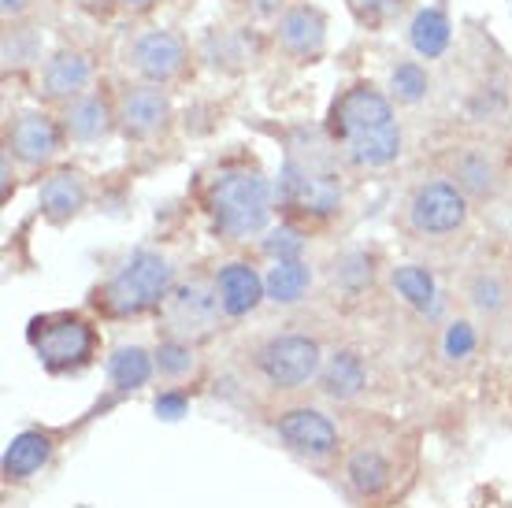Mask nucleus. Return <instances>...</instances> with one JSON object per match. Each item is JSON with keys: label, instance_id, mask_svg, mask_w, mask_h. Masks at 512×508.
Masks as SVG:
<instances>
[{"label": "nucleus", "instance_id": "14", "mask_svg": "<svg viewBox=\"0 0 512 508\" xmlns=\"http://www.w3.org/2000/svg\"><path fill=\"white\" fill-rule=\"evenodd\" d=\"M164 316H167V327H171V338L197 342V338L212 334L216 331L219 316H223L216 286H212V290H205V286H182V290H171Z\"/></svg>", "mask_w": 512, "mask_h": 508}, {"label": "nucleus", "instance_id": "22", "mask_svg": "<svg viewBox=\"0 0 512 508\" xmlns=\"http://www.w3.org/2000/svg\"><path fill=\"white\" fill-rule=\"evenodd\" d=\"M308 286H312V267L301 260H271L268 275H264V290H268V301L275 305H297L305 301Z\"/></svg>", "mask_w": 512, "mask_h": 508}, {"label": "nucleus", "instance_id": "24", "mask_svg": "<svg viewBox=\"0 0 512 508\" xmlns=\"http://www.w3.org/2000/svg\"><path fill=\"white\" fill-rule=\"evenodd\" d=\"M409 41L423 60H438V56L449 49V41H453L449 15L442 12V8H423V12H416L412 30H409Z\"/></svg>", "mask_w": 512, "mask_h": 508}, {"label": "nucleus", "instance_id": "31", "mask_svg": "<svg viewBox=\"0 0 512 508\" xmlns=\"http://www.w3.org/2000/svg\"><path fill=\"white\" fill-rule=\"evenodd\" d=\"M472 353H475V327L472 323H453L446 331V356L464 360V356Z\"/></svg>", "mask_w": 512, "mask_h": 508}, {"label": "nucleus", "instance_id": "2", "mask_svg": "<svg viewBox=\"0 0 512 508\" xmlns=\"http://www.w3.org/2000/svg\"><path fill=\"white\" fill-rule=\"evenodd\" d=\"M275 186L253 167H227L208 186V212L227 242H245L268 230Z\"/></svg>", "mask_w": 512, "mask_h": 508}, {"label": "nucleus", "instance_id": "20", "mask_svg": "<svg viewBox=\"0 0 512 508\" xmlns=\"http://www.w3.org/2000/svg\"><path fill=\"white\" fill-rule=\"evenodd\" d=\"M346 483L353 486L360 497H379L386 486L394 483V468H390V460H386L379 449L360 445L346 460Z\"/></svg>", "mask_w": 512, "mask_h": 508}, {"label": "nucleus", "instance_id": "1", "mask_svg": "<svg viewBox=\"0 0 512 508\" xmlns=\"http://www.w3.org/2000/svg\"><path fill=\"white\" fill-rule=\"evenodd\" d=\"M327 130L349 164L368 167V171H383L394 164L405 141L394 112V97H386L372 82H357L334 97L327 112Z\"/></svg>", "mask_w": 512, "mask_h": 508}, {"label": "nucleus", "instance_id": "17", "mask_svg": "<svg viewBox=\"0 0 512 508\" xmlns=\"http://www.w3.org/2000/svg\"><path fill=\"white\" fill-rule=\"evenodd\" d=\"M86 201H90V186H86V178L78 175V171H52L38 186L41 216L56 223V227L71 223L86 208Z\"/></svg>", "mask_w": 512, "mask_h": 508}, {"label": "nucleus", "instance_id": "27", "mask_svg": "<svg viewBox=\"0 0 512 508\" xmlns=\"http://www.w3.org/2000/svg\"><path fill=\"white\" fill-rule=\"evenodd\" d=\"M431 93V75L416 60H405L390 71V97L397 104H420Z\"/></svg>", "mask_w": 512, "mask_h": 508}, {"label": "nucleus", "instance_id": "3", "mask_svg": "<svg viewBox=\"0 0 512 508\" xmlns=\"http://www.w3.org/2000/svg\"><path fill=\"white\" fill-rule=\"evenodd\" d=\"M175 290V267L153 249H138L116 267V275L97 290V305L108 316H145L164 308Z\"/></svg>", "mask_w": 512, "mask_h": 508}, {"label": "nucleus", "instance_id": "18", "mask_svg": "<svg viewBox=\"0 0 512 508\" xmlns=\"http://www.w3.org/2000/svg\"><path fill=\"white\" fill-rule=\"evenodd\" d=\"M320 390L334 401H353L368 390V368L357 349H334L320 368Z\"/></svg>", "mask_w": 512, "mask_h": 508}, {"label": "nucleus", "instance_id": "6", "mask_svg": "<svg viewBox=\"0 0 512 508\" xmlns=\"http://www.w3.org/2000/svg\"><path fill=\"white\" fill-rule=\"evenodd\" d=\"M275 201L290 212H305V216H331L342 208V182L331 167H320L312 160H297L290 156L275 186Z\"/></svg>", "mask_w": 512, "mask_h": 508}, {"label": "nucleus", "instance_id": "30", "mask_svg": "<svg viewBox=\"0 0 512 508\" xmlns=\"http://www.w3.org/2000/svg\"><path fill=\"white\" fill-rule=\"evenodd\" d=\"M349 12L357 15L364 26H383L390 23L401 8H405V0H346Z\"/></svg>", "mask_w": 512, "mask_h": 508}, {"label": "nucleus", "instance_id": "25", "mask_svg": "<svg viewBox=\"0 0 512 508\" xmlns=\"http://www.w3.org/2000/svg\"><path fill=\"white\" fill-rule=\"evenodd\" d=\"M390 282H394L397 297L409 308H416V312H435L438 308V286H435V275H431L427 267L401 264V267H394Z\"/></svg>", "mask_w": 512, "mask_h": 508}, {"label": "nucleus", "instance_id": "34", "mask_svg": "<svg viewBox=\"0 0 512 508\" xmlns=\"http://www.w3.org/2000/svg\"><path fill=\"white\" fill-rule=\"evenodd\" d=\"M156 4H160V0H119V8L130 15H149Z\"/></svg>", "mask_w": 512, "mask_h": 508}, {"label": "nucleus", "instance_id": "21", "mask_svg": "<svg viewBox=\"0 0 512 508\" xmlns=\"http://www.w3.org/2000/svg\"><path fill=\"white\" fill-rule=\"evenodd\" d=\"M52 457V438L41 431H23L15 434L12 445L4 449V475L15 479V483H23L30 475H38Z\"/></svg>", "mask_w": 512, "mask_h": 508}, {"label": "nucleus", "instance_id": "13", "mask_svg": "<svg viewBox=\"0 0 512 508\" xmlns=\"http://www.w3.org/2000/svg\"><path fill=\"white\" fill-rule=\"evenodd\" d=\"M275 45L297 64H312L327 49V15L316 4H290L275 19Z\"/></svg>", "mask_w": 512, "mask_h": 508}, {"label": "nucleus", "instance_id": "32", "mask_svg": "<svg viewBox=\"0 0 512 508\" xmlns=\"http://www.w3.org/2000/svg\"><path fill=\"white\" fill-rule=\"evenodd\" d=\"M30 8H34V0H0V12H4V19H8V23L23 19Z\"/></svg>", "mask_w": 512, "mask_h": 508}, {"label": "nucleus", "instance_id": "12", "mask_svg": "<svg viewBox=\"0 0 512 508\" xmlns=\"http://www.w3.org/2000/svg\"><path fill=\"white\" fill-rule=\"evenodd\" d=\"M93 89V60L82 49H56L41 64L38 75V93L41 101L52 108H64L75 97L90 93Z\"/></svg>", "mask_w": 512, "mask_h": 508}, {"label": "nucleus", "instance_id": "23", "mask_svg": "<svg viewBox=\"0 0 512 508\" xmlns=\"http://www.w3.org/2000/svg\"><path fill=\"white\" fill-rule=\"evenodd\" d=\"M156 360L149 349L141 345H119L116 353L108 356V379L116 390H141L145 382L153 379Z\"/></svg>", "mask_w": 512, "mask_h": 508}, {"label": "nucleus", "instance_id": "33", "mask_svg": "<svg viewBox=\"0 0 512 508\" xmlns=\"http://www.w3.org/2000/svg\"><path fill=\"white\" fill-rule=\"evenodd\" d=\"M75 4L90 15H108L112 8H119V0H75Z\"/></svg>", "mask_w": 512, "mask_h": 508}, {"label": "nucleus", "instance_id": "28", "mask_svg": "<svg viewBox=\"0 0 512 508\" xmlns=\"http://www.w3.org/2000/svg\"><path fill=\"white\" fill-rule=\"evenodd\" d=\"M156 371L164 375V379L179 382L186 379L193 368H197V353H193V342H182V338H167V342L156 345Z\"/></svg>", "mask_w": 512, "mask_h": 508}, {"label": "nucleus", "instance_id": "26", "mask_svg": "<svg viewBox=\"0 0 512 508\" xmlns=\"http://www.w3.org/2000/svg\"><path fill=\"white\" fill-rule=\"evenodd\" d=\"M468 301H472L483 316H498V312L509 308V282L501 279L498 271L483 267V271H475L472 282H468Z\"/></svg>", "mask_w": 512, "mask_h": 508}, {"label": "nucleus", "instance_id": "15", "mask_svg": "<svg viewBox=\"0 0 512 508\" xmlns=\"http://www.w3.org/2000/svg\"><path fill=\"white\" fill-rule=\"evenodd\" d=\"M60 123H64L67 141H75V145H97L112 130H119L116 97L104 93L101 86H93L90 93H82V97H75L71 104L60 108Z\"/></svg>", "mask_w": 512, "mask_h": 508}, {"label": "nucleus", "instance_id": "16", "mask_svg": "<svg viewBox=\"0 0 512 508\" xmlns=\"http://www.w3.org/2000/svg\"><path fill=\"white\" fill-rule=\"evenodd\" d=\"M212 286H216L219 308H223V316L227 319L249 316V312L260 308V301H268L264 275H260L253 264H245V260H231V264L219 267Z\"/></svg>", "mask_w": 512, "mask_h": 508}, {"label": "nucleus", "instance_id": "8", "mask_svg": "<svg viewBox=\"0 0 512 508\" xmlns=\"http://www.w3.org/2000/svg\"><path fill=\"white\" fill-rule=\"evenodd\" d=\"M116 119L119 134L127 141H156L167 134L175 119V101L167 86L156 82H130L116 93Z\"/></svg>", "mask_w": 512, "mask_h": 508}, {"label": "nucleus", "instance_id": "11", "mask_svg": "<svg viewBox=\"0 0 512 508\" xmlns=\"http://www.w3.org/2000/svg\"><path fill=\"white\" fill-rule=\"evenodd\" d=\"M275 431L290 453L305 460H327L338 453V427L320 408H286L275 420Z\"/></svg>", "mask_w": 512, "mask_h": 508}, {"label": "nucleus", "instance_id": "29", "mask_svg": "<svg viewBox=\"0 0 512 508\" xmlns=\"http://www.w3.org/2000/svg\"><path fill=\"white\" fill-rule=\"evenodd\" d=\"M260 249L268 260H301L305 256V238L297 234L294 227H271L264 230V238H260Z\"/></svg>", "mask_w": 512, "mask_h": 508}, {"label": "nucleus", "instance_id": "4", "mask_svg": "<svg viewBox=\"0 0 512 508\" xmlns=\"http://www.w3.org/2000/svg\"><path fill=\"white\" fill-rule=\"evenodd\" d=\"M30 345L49 371H78L90 364L97 334L82 316L56 312V316H41L30 323Z\"/></svg>", "mask_w": 512, "mask_h": 508}, {"label": "nucleus", "instance_id": "9", "mask_svg": "<svg viewBox=\"0 0 512 508\" xmlns=\"http://www.w3.org/2000/svg\"><path fill=\"white\" fill-rule=\"evenodd\" d=\"M468 193L449 182V178H435L416 186L409 201V227L423 238H442V234H457L468 223Z\"/></svg>", "mask_w": 512, "mask_h": 508}, {"label": "nucleus", "instance_id": "10", "mask_svg": "<svg viewBox=\"0 0 512 508\" xmlns=\"http://www.w3.org/2000/svg\"><path fill=\"white\" fill-rule=\"evenodd\" d=\"M64 141L67 134L60 112H49V108H26L4 130V149L23 167H49L60 156Z\"/></svg>", "mask_w": 512, "mask_h": 508}, {"label": "nucleus", "instance_id": "7", "mask_svg": "<svg viewBox=\"0 0 512 508\" xmlns=\"http://www.w3.org/2000/svg\"><path fill=\"white\" fill-rule=\"evenodd\" d=\"M123 64L138 75V82H156V86H171L186 75L190 67V45L175 34V30H141L134 34L123 52Z\"/></svg>", "mask_w": 512, "mask_h": 508}, {"label": "nucleus", "instance_id": "35", "mask_svg": "<svg viewBox=\"0 0 512 508\" xmlns=\"http://www.w3.org/2000/svg\"><path fill=\"white\" fill-rule=\"evenodd\" d=\"M156 412H164V416H171V420H175V416L182 412V401H179V397H160V401H156Z\"/></svg>", "mask_w": 512, "mask_h": 508}, {"label": "nucleus", "instance_id": "5", "mask_svg": "<svg viewBox=\"0 0 512 508\" xmlns=\"http://www.w3.org/2000/svg\"><path fill=\"white\" fill-rule=\"evenodd\" d=\"M323 349L308 334H275L256 349V371L275 390H301L320 379Z\"/></svg>", "mask_w": 512, "mask_h": 508}, {"label": "nucleus", "instance_id": "19", "mask_svg": "<svg viewBox=\"0 0 512 508\" xmlns=\"http://www.w3.org/2000/svg\"><path fill=\"white\" fill-rule=\"evenodd\" d=\"M453 182L468 193V201H487L501 186V167L487 149H464L453 160Z\"/></svg>", "mask_w": 512, "mask_h": 508}]
</instances>
